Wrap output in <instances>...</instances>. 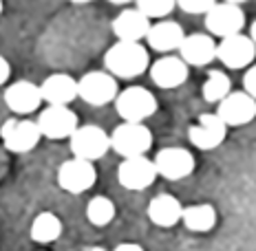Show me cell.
Wrapping results in <instances>:
<instances>
[{
    "instance_id": "cell-12",
    "label": "cell",
    "mask_w": 256,
    "mask_h": 251,
    "mask_svg": "<svg viewBox=\"0 0 256 251\" xmlns=\"http://www.w3.org/2000/svg\"><path fill=\"white\" fill-rule=\"evenodd\" d=\"M256 57V46L250 35L236 33L221 38L216 44V60L228 68H248Z\"/></svg>"
},
{
    "instance_id": "cell-20",
    "label": "cell",
    "mask_w": 256,
    "mask_h": 251,
    "mask_svg": "<svg viewBox=\"0 0 256 251\" xmlns=\"http://www.w3.org/2000/svg\"><path fill=\"white\" fill-rule=\"evenodd\" d=\"M40 95L49 106H68L78 97V79L66 73H53L40 84Z\"/></svg>"
},
{
    "instance_id": "cell-13",
    "label": "cell",
    "mask_w": 256,
    "mask_h": 251,
    "mask_svg": "<svg viewBox=\"0 0 256 251\" xmlns=\"http://www.w3.org/2000/svg\"><path fill=\"white\" fill-rule=\"evenodd\" d=\"M216 115L226 126H245L256 117V99L245 90H230L228 97L218 101Z\"/></svg>"
},
{
    "instance_id": "cell-33",
    "label": "cell",
    "mask_w": 256,
    "mask_h": 251,
    "mask_svg": "<svg viewBox=\"0 0 256 251\" xmlns=\"http://www.w3.org/2000/svg\"><path fill=\"white\" fill-rule=\"evenodd\" d=\"M223 2H232V4H241V2H245V0H223Z\"/></svg>"
},
{
    "instance_id": "cell-19",
    "label": "cell",
    "mask_w": 256,
    "mask_h": 251,
    "mask_svg": "<svg viewBox=\"0 0 256 251\" xmlns=\"http://www.w3.org/2000/svg\"><path fill=\"white\" fill-rule=\"evenodd\" d=\"M150 18H146L140 9H124L115 15L113 20V33L120 42H142L150 29Z\"/></svg>"
},
{
    "instance_id": "cell-4",
    "label": "cell",
    "mask_w": 256,
    "mask_h": 251,
    "mask_svg": "<svg viewBox=\"0 0 256 251\" xmlns=\"http://www.w3.org/2000/svg\"><path fill=\"white\" fill-rule=\"evenodd\" d=\"M120 84L108 71H90L78 79V97L88 106H104L115 101Z\"/></svg>"
},
{
    "instance_id": "cell-36",
    "label": "cell",
    "mask_w": 256,
    "mask_h": 251,
    "mask_svg": "<svg viewBox=\"0 0 256 251\" xmlns=\"http://www.w3.org/2000/svg\"><path fill=\"white\" fill-rule=\"evenodd\" d=\"M0 13H2V0H0Z\"/></svg>"
},
{
    "instance_id": "cell-17",
    "label": "cell",
    "mask_w": 256,
    "mask_h": 251,
    "mask_svg": "<svg viewBox=\"0 0 256 251\" xmlns=\"http://www.w3.org/2000/svg\"><path fill=\"white\" fill-rule=\"evenodd\" d=\"M177 51H179V57L188 66H206L212 60H216V42L208 33L186 35Z\"/></svg>"
},
{
    "instance_id": "cell-10",
    "label": "cell",
    "mask_w": 256,
    "mask_h": 251,
    "mask_svg": "<svg viewBox=\"0 0 256 251\" xmlns=\"http://www.w3.org/2000/svg\"><path fill=\"white\" fill-rule=\"evenodd\" d=\"M38 128L40 135L46 139H68L76 132V128L80 126L78 115L73 113L68 106H49L44 108L38 117Z\"/></svg>"
},
{
    "instance_id": "cell-26",
    "label": "cell",
    "mask_w": 256,
    "mask_h": 251,
    "mask_svg": "<svg viewBox=\"0 0 256 251\" xmlns=\"http://www.w3.org/2000/svg\"><path fill=\"white\" fill-rule=\"evenodd\" d=\"M135 4L146 18H166L177 7V0H135Z\"/></svg>"
},
{
    "instance_id": "cell-23",
    "label": "cell",
    "mask_w": 256,
    "mask_h": 251,
    "mask_svg": "<svg viewBox=\"0 0 256 251\" xmlns=\"http://www.w3.org/2000/svg\"><path fill=\"white\" fill-rule=\"evenodd\" d=\"M29 234H31V238H34L36 243L49 245V243H53V240L60 238V234H62V221L56 216V214L42 212V214H38V216L34 218Z\"/></svg>"
},
{
    "instance_id": "cell-6",
    "label": "cell",
    "mask_w": 256,
    "mask_h": 251,
    "mask_svg": "<svg viewBox=\"0 0 256 251\" xmlns=\"http://www.w3.org/2000/svg\"><path fill=\"white\" fill-rule=\"evenodd\" d=\"M206 29L210 31V35H218V38H228V35L241 33L245 26V11L241 4L232 2H214L210 7V11L206 13Z\"/></svg>"
},
{
    "instance_id": "cell-28",
    "label": "cell",
    "mask_w": 256,
    "mask_h": 251,
    "mask_svg": "<svg viewBox=\"0 0 256 251\" xmlns=\"http://www.w3.org/2000/svg\"><path fill=\"white\" fill-rule=\"evenodd\" d=\"M243 90L250 95V97L256 99V64H250L248 71L243 75Z\"/></svg>"
},
{
    "instance_id": "cell-16",
    "label": "cell",
    "mask_w": 256,
    "mask_h": 251,
    "mask_svg": "<svg viewBox=\"0 0 256 251\" xmlns=\"http://www.w3.org/2000/svg\"><path fill=\"white\" fill-rule=\"evenodd\" d=\"M4 104H7V108L16 115H31L34 110H38L42 104L40 86H36L29 79L14 82L12 86L4 90Z\"/></svg>"
},
{
    "instance_id": "cell-2",
    "label": "cell",
    "mask_w": 256,
    "mask_h": 251,
    "mask_svg": "<svg viewBox=\"0 0 256 251\" xmlns=\"http://www.w3.org/2000/svg\"><path fill=\"white\" fill-rule=\"evenodd\" d=\"M115 110L128 124H144L157 113V97L144 86H128L120 90L115 97Z\"/></svg>"
},
{
    "instance_id": "cell-7",
    "label": "cell",
    "mask_w": 256,
    "mask_h": 251,
    "mask_svg": "<svg viewBox=\"0 0 256 251\" xmlns=\"http://www.w3.org/2000/svg\"><path fill=\"white\" fill-rule=\"evenodd\" d=\"M95 181H98L95 165L84 159L73 157L58 168V185L68 194H82L93 188Z\"/></svg>"
},
{
    "instance_id": "cell-15",
    "label": "cell",
    "mask_w": 256,
    "mask_h": 251,
    "mask_svg": "<svg viewBox=\"0 0 256 251\" xmlns=\"http://www.w3.org/2000/svg\"><path fill=\"white\" fill-rule=\"evenodd\" d=\"M190 66L177 55H164L150 64V79L159 88H177L186 84Z\"/></svg>"
},
{
    "instance_id": "cell-1",
    "label": "cell",
    "mask_w": 256,
    "mask_h": 251,
    "mask_svg": "<svg viewBox=\"0 0 256 251\" xmlns=\"http://www.w3.org/2000/svg\"><path fill=\"white\" fill-rule=\"evenodd\" d=\"M104 66L115 79H132L140 77L148 66H150V57H148L146 46L142 42H120L117 40L104 55Z\"/></svg>"
},
{
    "instance_id": "cell-27",
    "label": "cell",
    "mask_w": 256,
    "mask_h": 251,
    "mask_svg": "<svg viewBox=\"0 0 256 251\" xmlns=\"http://www.w3.org/2000/svg\"><path fill=\"white\" fill-rule=\"evenodd\" d=\"M216 0H177V7L186 13H192V15H199V13H208L210 7L214 4Z\"/></svg>"
},
{
    "instance_id": "cell-30",
    "label": "cell",
    "mask_w": 256,
    "mask_h": 251,
    "mask_svg": "<svg viewBox=\"0 0 256 251\" xmlns=\"http://www.w3.org/2000/svg\"><path fill=\"white\" fill-rule=\"evenodd\" d=\"M113 251H144V247H140V245H135V243H122V245H117Z\"/></svg>"
},
{
    "instance_id": "cell-3",
    "label": "cell",
    "mask_w": 256,
    "mask_h": 251,
    "mask_svg": "<svg viewBox=\"0 0 256 251\" xmlns=\"http://www.w3.org/2000/svg\"><path fill=\"white\" fill-rule=\"evenodd\" d=\"M110 148L124 159L146 157V152L152 148V132L144 124H120L108 135Z\"/></svg>"
},
{
    "instance_id": "cell-21",
    "label": "cell",
    "mask_w": 256,
    "mask_h": 251,
    "mask_svg": "<svg viewBox=\"0 0 256 251\" xmlns=\"http://www.w3.org/2000/svg\"><path fill=\"white\" fill-rule=\"evenodd\" d=\"M148 218L152 225L157 227H174L181 223V214H184V205L179 199H174L172 194H159L150 199L148 203Z\"/></svg>"
},
{
    "instance_id": "cell-34",
    "label": "cell",
    "mask_w": 256,
    "mask_h": 251,
    "mask_svg": "<svg viewBox=\"0 0 256 251\" xmlns=\"http://www.w3.org/2000/svg\"><path fill=\"white\" fill-rule=\"evenodd\" d=\"M71 2H76V4H86V2H90V0H71Z\"/></svg>"
},
{
    "instance_id": "cell-24",
    "label": "cell",
    "mask_w": 256,
    "mask_h": 251,
    "mask_svg": "<svg viewBox=\"0 0 256 251\" xmlns=\"http://www.w3.org/2000/svg\"><path fill=\"white\" fill-rule=\"evenodd\" d=\"M232 90V79L223 71H210V75L206 77L204 86H201V95L210 104H218L223 97H228Z\"/></svg>"
},
{
    "instance_id": "cell-35",
    "label": "cell",
    "mask_w": 256,
    "mask_h": 251,
    "mask_svg": "<svg viewBox=\"0 0 256 251\" xmlns=\"http://www.w3.org/2000/svg\"><path fill=\"white\" fill-rule=\"evenodd\" d=\"M90 251H106V249H102V247H93Z\"/></svg>"
},
{
    "instance_id": "cell-5",
    "label": "cell",
    "mask_w": 256,
    "mask_h": 251,
    "mask_svg": "<svg viewBox=\"0 0 256 251\" xmlns=\"http://www.w3.org/2000/svg\"><path fill=\"white\" fill-rule=\"evenodd\" d=\"M68 143H71L73 157L84 159V161H90V163L95 159H102L110 150V139L104 132V128L93 126V124L78 126L76 132L68 137Z\"/></svg>"
},
{
    "instance_id": "cell-18",
    "label": "cell",
    "mask_w": 256,
    "mask_h": 251,
    "mask_svg": "<svg viewBox=\"0 0 256 251\" xmlns=\"http://www.w3.org/2000/svg\"><path fill=\"white\" fill-rule=\"evenodd\" d=\"M184 38H186L184 26L179 22H174V20H157L154 24H150V29L146 33L148 46L157 53L177 51Z\"/></svg>"
},
{
    "instance_id": "cell-32",
    "label": "cell",
    "mask_w": 256,
    "mask_h": 251,
    "mask_svg": "<svg viewBox=\"0 0 256 251\" xmlns=\"http://www.w3.org/2000/svg\"><path fill=\"white\" fill-rule=\"evenodd\" d=\"M108 2H113V4H128V2H135V0H108Z\"/></svg>"
},
{
    "instance_id": "cell-25",
    "label": "cell",
    "mask_w": 256,
    "mask_h": 251,
    "mask_svg": "<svg viewBox=\"0 0 256 251\" xmlns=\"http://www.w3.org/2000/svg\"><path fill=\"white\" fill-rule=\"evenodd\" d=\"M86 218L90 225L95 227H106L115 218V203L106 196H95L86 205Z\"/></svg>"
},
{
    "instance_id": "cell-31",
    "label": "cell",
    "mask_w": 256,
    "mask_h": 251,
    "mask_svg": "<svg viewBox=\"0 0 256 251\" xmlns=\"http://www.w3.org/2000/svg\"><path fill=\"white\" fill-rule=\"evenodd\" d=\"M250 40H252L254 46H256V20L252 22V26H250Z\"/></svg>"
},
{
    "instance_id": "cell-8",
    "label": "cell",
    "mask_w": 256,
    "mask_h": 251,
    "mask_svg": "<svg viewBox=\"0 0 256 251\" xmlns=\"http://www.w3.org/2000/svg\"><path fill=\"white\" fill-rule=\"evenodd\" d=\"M0 137L4 148L16 154L34 150L42 139L38 124L31 119H7L0 128Z\"/></svg>"
},
{
    "instance_id": "cell-29",
    "label": "cell",
    "mask_w": 256,
    "mask_h": 251,
    "mask_svg": "<svg viewBox=\"0 0 256 251\" xmlns=\"http://www.w3.org/2000/svg\"><path fill=\"white\" fill-rule=\"evenodd\" d=\"M9 75H12V66H9V62L4 60L2 55H0V86H2V84L7 82Z\"/></svg>"
},
{
    "instance_id": "cell-9",
    "label": "cell",
    "mask_w": 256,
    "mask_h": 251,
    "mask_svg": "<svg viewBox=\"0 0 256 251\" xmlns=\"http://www.w3.org/2000/svg\"><path fill=\"white\" fill-rule=\"evenodd\" d=\"M152 163L157 168V174L168 181H181L194 172V157L181 146L162 148L152 159Z\"/></svg>"
},
{
    "instance_id": "cell-14",
    "label": "cell",
    "mask_w": 256,
    "mask_h": 251,
    "mask_svg": "<svg viewBox=\"0 0 256 251\" xmlns=\"http://www.w3.org/2000/svg\"><path fill=\"white\" fill-rule=\"evenodd\" d=\"M228 135V126L218 119L216 113H204L199 115L194 126L188 128V139L192 141V146L199 150H214Z\"/></svg>"
},
{
    "instance_id": "cell-11",
    "label": "cell",
    "mask_w": 256,
    "mask_h": 251,
    "mask_svg": "<svg viewBox=\"0 0 256 251\" xmlns=\"http://www.w3.org/2000/svg\"><path fill=\"white\" fill-rule=\"evenodd\" d=\"M157 179V168H154L152 159L146 157H132L124 159L117 168V181L122 188L130 190V192H142L146 188H150Z\"/></svg>"
},
{
    "instance_id": "cell-22",
    "label": "cell",
    "mask_w": 256,
    "mask_h": 251,
    "mask_svg": "<svg viewBox=\"0 0 256 251\" xmlns=\"http://www.w3.org/2000/svg\"><path fill=\"white\" fill-rule=\"evenodd\" d=\"M181 223L186 225V229L196 234L210 232L212 227L216 225V210L208 203H196V205L184 207V214H181Z\"/></svg>"
}]
</instances>
